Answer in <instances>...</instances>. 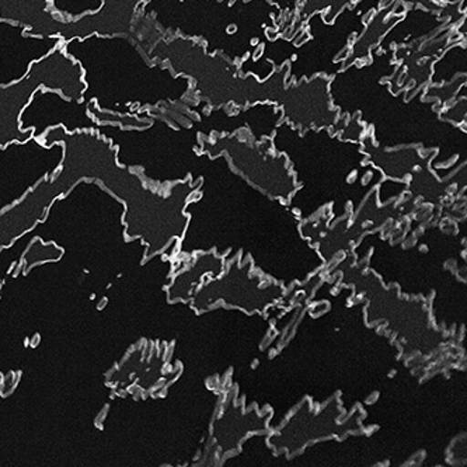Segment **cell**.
<instances>
[{
    "label": "cell",
    "instance_id": "cell-1",
    "mask_svg": "<svg viewBox=\"0 0 467 467\" xmlns=\"http://www.w3.org/2000/svg\"><path fill=\"white\" fill-rule=\"evenodd\" d=\"M83 75L82 65L67 54L64 46H58L33 62L23 79L0 86V148L33 138V130L20 128V117L38 88L58 91L67 100H82L86 90Z\"/></svg>",
    "mask_w": 467,
    "mask_h": 467
},
{
    "label": "cell",
    "instance_id": "cell-2",
    "mask_svg": "<svg viewBox=\"0 0 467 467\" xmlns=\"http://www.w3.org/2000/svg\"><path fill=\"white\" fill-rule=\"evenodd\" d=\"M49 0H0V22H10L27 28L31 36H43L52 17Z\"/></svg>",
    "mask_w": 467,
    "mask_h": 467
}]
</instances>
